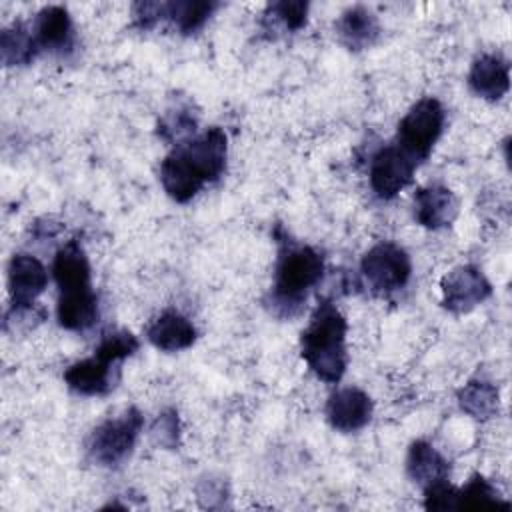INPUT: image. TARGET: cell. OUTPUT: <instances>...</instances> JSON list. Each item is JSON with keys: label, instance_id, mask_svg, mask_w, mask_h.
Here are the masks:
<instances>
[{"label": "cell", "instance_id": "1", "mask_svg": "<svg viewBox=\"0 0 512 512\" xmlns=\"http://www.w3.org/2000/svg\"><path fill=\"white\" fill-rule=\"evenodd\" d=\"M346 332V318L336 304L320 300L300 336V354L318 380L328 384L342 380L348 366Z\"/></svg>", "mask_w": 512, "mask_h": 512}, {"label": "cell", "instance_id": "2", "mask_svg": "<svg viewBox=\"0 0 512 512\" xmlns=\"http://www.w3.org/2000/svg\"><path fill=\"white\" fill-rule=\"evenodd\" d=\"M324 274L322 254L308 244L284 242L274 270L270 306L278 316H296L306 294Z\"/></svg>", "mask_w": 512, "mask_h": 512}, {"label": "cell", "instance_id": "3", "mask_svg": "<svg viewBox=\"0 0 512 512\" xmlns=\"http://www.w3.org/2000/svg\"><path fill=\"white\" fill-rule=\"evenodd\" d=\"M144 416L138 408L130 406L124 412L102 420L90 434L86 452L92 462L104 468H116L132 454Z\"/></svg>", "mask_w": 512, "mask_h": 512}, {"label": "cell", "instance_id": "4", "mask_svg": "<svg viewBox=\"0 0 512 512\" xmlns=\"http://www.w3.org/2000/svg\"><path fill=\"white\" fill-rule=\"evenodd\" d=\"M444 122L446 112L440 100L424 96L398 122L396 144L414 160L422 162L430 156L434 144L442 136Z\"/></svg>", "mask_w": 512, "mask_h": 512}, {"label": "cell", "instance_id": "5", "mask_svg": "<svg viewBox=\"0 0 512 512\" xmlns=\"http://www.w3.org/2000/svg\"><path fill=\"white\" fill-rule=\"evenodd\" d=\"M360 272L374 294H392L408 284L412 262L398 244L378 242L362 256Z\"/></svg>", "mask_w": 512, "mask_h": 512}, {"label": "cell", "instance_id": "6", "mask_svg": "<svg viewBox=\"0 0 512 512\" xmlns=\"http://www.w3.org/2000/svg\"><path fill=\"white\" fill-rule=\"evenodd\" d=\"M174 150L204 184L216 182L226 170L228 136L220 126H212L198 136L178 142Z\"/></svg>", "mask_w": 512, "mask_h": 512}, {"label": "cell", "instance_id": "7", "mask_svg": "<svg viewBox=\"0 0 512 512\" xmlns=\"http://www.w3.org/2000/svg\"><path fill=\"white\" fill-rule=\"evenodd\" d=\"M418 164L420 162L404 152L398 144L380 148L372 156L368 170L372 192L382 200L394 198L412 182Z\"/></svg>", "mask_w": 512, "mask_h": 512}, {"label": "cell", "instance_id": "8", "mask_svg": "<svg viewBox=\"0 0 512 512\" xmlns=\"http://www.w3.org/2000/svg\"><path fill=\"white\" fill-rule=\"evenodd\" d=\"M442 306L452 314H466L482 304L492 294V284L478 266L460 264L444 274L442 282Z\"/></svg>", "mask_w": 512, "mask_h": 512}, {"label": "cell", "instance_id": "9", "mask_svg": "<svg viewBox=\"0 0 512 512\" xmlns=\"http://www.w3.org/2000/svg\"><path fill=\"white\" fill-rule=\"evenodd\" d=\"M48 286V272L44 264L32 256L18 252L10 258L8 264V292H10V306L22 308L32 306L34 300L46 290Z\"/></svg>", "mask_w": 512, "mask_h": 512}, {"label": "cell", "instance_id": "10", "mask_svg": "<svg viewBox=\"0 0 512 512\" xmlns=\"http://www.w3.org/2000/svg\"><path fill=\"white\" fill-rule=\"evenodd\" d=\"M372 410V398L364 390L356 386H346L338 388L328 398L326 418L330 426L338 432H356L370 422Z\"/></svg>", "mask_w": 512, "mask_h": 512}, {"label": "cell", "instance_id": "11", "mask_svg": "<svg viewBox=\"0 0 512 512\" xmlns=\"http://www.w3.org/2000/svg\"><path fill=\"white\" fill-rule=\"evenodd\" d=\"M32 36L38 50L62 56L70 54L76 44L72 18L64 6L42 8L32 22Z\"/></svg>", "mask_w": 512, "mask_h": 512}, {"label": "cell", "instance_id": "12", "mask_svg": "<svg viewBox=\"0 0 512 512\" xmlns=\"http://www.w3.org/2000/svg\"><path fill=\"white\" fill-rule=\"evenodd\" d=\"M118 364L106 362L100 356H90L70 364L64 372L66 386L80 396H104L118 380Z\"/></svg>", "mask_w": 512, "mask_h": 512}, {"label": "cell", "instance_id": "13", "mask_svg": "<svg viewBox=\"0 0 512 512\" xmlns=\"http://www.w3.org/2000/svg\"><path fill=\"white\" fill-rule=\"evenodd\" d=\"M52 274L60 294L92 290L90 262L78 238H72L58 248L52 262Z\"/></svg>", "mask_w": 512, "mask_h": 512}, {"label": "cell", "instance_id": "14", "mask_svg": "<svg viewBox=\"0 0 512 512\" xmlns=\"http://www.w3.org/2000/svg\"><path fill=\"white\" fill-rule=\"evenodd\" d=\"M458 214L456 194L442 184H428L414 194V218L428 230L450 226Z\"/></svg>", "mask_w": 512, "mask_h": 512}, {"label": "cell", "instance_id": "15", "mask_svg": "<svg viewBox=\"0 0 512 512\" xmlns=\"http://www.w3.org/2000/svg\"><path fill=\"white\" fill-rule=\"evenodd\" d=\"M468 86L484 100H500L510 88V64L502 54L478 56L468 72Z\"/></svg>", "mask_w": 512, "mask_h": 512}, {"label": "cell", "instance_id": "16", "mask_svg": "<svg viewBox=\"0 0 512 512\" xmlns=\"http://www.w3.org/2000/svg\"><path fill=\"white\" fill-rule=\"evenodd\" d=\"M194 324L178 310H164L146 330L148 342L164 352L186 350L196 342Z\"/></svg>", "mask_w": 512, "mask_h": 512}, {"label": "cell", "instance_id": "17", "mask_svg": "<svg viewBox=\"0 0 512 512\" xmlns=\"http://www.w3.org/2000/svg\"><path fill=\"white\" fill-rule=\"evenodd\" d=\"M336 34L348 50L356 52L370 48L378 40L380 24L370 8L356 4L340 14L336 22Z\"/></svg>", "mask_w": 512, "mask_h": 512}, {"label": "cell", "instance_id": "18", "mask_svg": "<svg viewBox=\"0 0 512 512\" xmlns=\"http://www.w3.org/2000/svg\"><path fill=\"white\" fill-rule=\"evenodd\" d=\"M406 472L412 482L418 486L428 488L436 482L448 480L450 476V464L448 460L426 440L412 442L406 458Z\"/></svg>", "mask_w": 512, "mask_h": 512}, {"label": "cell", "instance_id": "19", "mask_svg": "<svg viewBox=\"0 0 512 512\" xmlns=\"http://www.w3.org/2000/svg\"><path fill=\"white\" fill-rule=\"evenodd\" d=\"M58 324L72 332H84L92 328L100 316L98 296L94 290L58 294L56 306Z\"/></svg>", "mask_w": 512, "mask_h": 512}, {"label": "cell", "instance_id": "20", "mask_svg": "<svg viewBox=\"0 0 512 512\" xmlns=\"http://www.w3.org/2000/svg\"><path fill=\"white\" fill-rule=\"evenodd\" d=\"M160 182H162L164 192L180 204L192 200L204 186V182L190 170V166L182 160V156L176 150H172L162 160Z\"/></svg>", "mask_w": 512, "mask_h": 512}, {"label": "cell", "instance_id": "21", "mask_svg": "<svg viewBox=\"0 0 512 512\" xmlns=\"http://www.w3.org/2000/svg\"><path fill=\"white\" fill-rule=\"evenodd\" d=\"M462 412L476 420H490L500 410V392L488 380H470L458 392Z\"/></svg>", "mask_w": 512, "mask_h": 512}, {"label": "cell", "instance_id": "22", "mask_svg": "<svg viewBox=\"0 0 512 512\" xmlns=\"http://www.w3.org/2000/svg\"><path fill=\"white\" fill-rule=\"evenodd\" d=\"M216 8L218 2L212 0L164 2V20H170L180 34H194L210 20Z\"/></svg>", "mask_w": 512, "mask_h": 512}, {"label": "cell", "instance_id": "23", "mask_svg": "<svg viewBox=\"0 0 512 512\" xmlns=\"http://www.w3.org/2000/svg\"><path fill=\"white\" fill-rule=\"evenodd\" d=\"M32 28L22 22H14L0 32V56L4 66H26L38 54Z\"/></svg>", "mask_w": 512, "mask_h": 512}, {"label": "cell", "instance_id": "24", "mask_svg": "<svg viewBox=\"0 0 512 512\" xmlns=\"http://www.w3.org/2000/svg\"><path fill=\"white\" fill-rule=\"evenodd\" d=\"M196 124H198V116L192 110V102L178 100L158 120V136L166 142H174V140L178 142L182 138L188 140L190 134H194Z\"/></svg>", "mask_w": 512, "mask_h": 512}, {"label": "cell", "instance_id": "25", "mask_svg": "<svg viewBox=\"0 0 512 512\" xmlns=\"http://www.w3.org/2000/svg\"><path fill=\"white\" fill-rule=\"evenodd\" d=\"M510 508L506 500H502L500 492L480 474H474L464 488L458 490V508Z\"/></svg>", "mask_w": 512, "mask_h": 512}, {"label": "cell", "instance_id": "26", "mask_svg": "<svg viewBox=\"0 0 512 512\" xmlns=\"http://www.w3.org/2000/svg\"><path fill=\"white\" fill-rule=\"evenodd\" d=\"M140 348V342L138 338L128 332V330H116V332H110L106 334L100 344L96 346L94 354L100 356L102 360L106 362H112V364H120L122 360L130 358L136 350Z\"/></svg>", "mask_w": 512, "mask_h": 512}, {"label": "cell", "instance_id": "27", "mask_svg": "<svg viewBox=\"0 0 512 512\" xmlns=\"http://www.w3.org/2000/svg\"><path fill=\"white\" fill-rule=\"evenodd\" d=\"M308 10H310V4L304 0H282V2L268 4L264 16L278 22L284 30L296 32L306 26Z\"/></svg>", "mask_w": 512, "mask_h": 512}, {"label": "cell", "instance_id": "28", "mask_svg": "<svg viewBox=\"0 0 512 512\" xmlns=\"http://www.w3.org/2000/svg\"><path fill=\"white\" fill-rule=\"evenodd\" d=\"M150 438L156 446H162L166 450H174L180 444V420L178 412L174 408L164 410L158 414L150 428Z\"/></svg>", "mask_w": 512, "mask_h": 512}, {"label": "cell", "instance_id": "29", "mask_svg": "<svg viewBox=\"0 0 512 512\" xmlns=\"http://www.w3.org/2000/svg\"><path fill=\"white\" fill-rule=\"evenodd\" d=\"M424 508L426 510L458 508V488H454L450 480H442L424 488Z\"/></svg>", "mask_w": 512, "mask_h": 512}, {"label": "cell", "instance_id": "30", "mask_svg": "<svg viewBox=\"0 0 512 512\" xmlns=\"http://www.w3.org/2000/svg\"><path fill=\"white\" fill-rule=\"evenodd\" d=\"M134 26L146 30L152 28L156 22L164 20V2H136L132 6Z\"/></svg>", "mask_w": 512, "mask_h": 512}, {"label": "cell", "instance_id": "31", "mask_svg": "<svg viewBox=\"0 0 512 512\" xmlns=\"http://www.w3.org/2000/svg\"><path fill=\"white\" fill-rule=\"evenodd\" d=\"M224 494L226 492H224L222 482H216V480H204L198 488V500L202 502V506H210V508L218 506L216 500L224 502V498H226Z\"/></svg>", "mask_w": 512, "mask_h": 512}]
</instances>
